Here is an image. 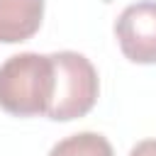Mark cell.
<instances>
[{"instance_id":"4","label":"cell","mask_w":156,"mask_h":156,"mask_svg":"<svg viewBox=\"0 0 156 156\" xmlns=\"http://www.w3.org/2000/svg\"><path fill=\"white\" fill-rule=\"evenodd\" d=\"M44 20V0H0V44L32 39Z\"/></svg>"},{"instance_id":"2","label":"cell","mask_w":156,"mask_h":156,"mask_svg":"<svg viewBox=\"0 0 156 156\" xmlns=\"http://www.w3.org/2000/svg\"><path fill=\"white\" fill-rule=\"evenodd\" d=\"M54 61V98L46 117L54 122H71L85 117L100 93L98 71L88 56L78 51H56Z\"/></svg>"},{"instance_id":"5","label":"cell","mask_w":156,"mask_h":156,"mask_svg":"<svg viewBox=\"0 0 156 156\" xmlns=\"http://www.w3.org/2000/svg\"><path fill=\"white\" fill-rule=\"evenodd\" d=\"M49 156H115L112 144L98 132H78L56 141Z\"/></svg>"},{"instance_id":"6","label":"cell","mask_w":156,"mask_h":156,"mask_svg":"<svg viewBox=\"0 0 156 156\" xmlns=\"http://www.w3.org/2000/svg\"><path fill=\"white\" fill-rule=\"evenodd\" d=\"M129 156H156V139H144L132 146Z\"/></svg>"},{"instance_id":"3","label":"cell","mask_w":156,"mask_h":156,"mask_svg":"<svg viewBox=\"0 0 156 156\" xmlns=\"http://www.w3.org/2000/svg\"><path fill=\"white\" fill-rule=\"evenodd\" d=\"M115 37L132 63H156V2L127 5L115 22Z\"/></svg>"},{"instance_id":"1","label":"cell","mask_w":156,"mask_h":156,"mask_svg":"<svg viewBox=\"0 0 156 156\" xmlns=\"http://www.w3.org/2000/svg\"><path fill=\"white\" fill-rule=\"evenodd\" d=\"M54 98L51 54L22 51L0 63V107L15 117L46 115Z\"/></svg>"}]
</instances>
